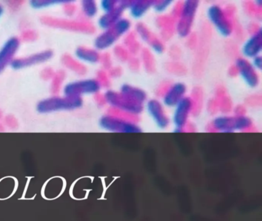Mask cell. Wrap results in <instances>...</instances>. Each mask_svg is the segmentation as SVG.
Masks as SVG:
<instances>
[{
  "label": "cell",
  "mask_w": 262,
  "mask_h": 221,
  "mask_svg": "<svg viewBox=\"0 0 262 221\" xmlns=\"http://www.w3.org/2000/svg\"><path fill=\"white\" fill-rule=\"evenodd\" d=\"M64 78V72H59L56 74V77L54 78V81L53 83V90L54 93L59 92V89H60L61 83L63 81Z\"/></svg>",
  "instance_id": "obj_9"
},
{
  "label": "cell",
  "mask_w": 262,
  "mask_h": 221,
  "mask_svg": "<svg viewBox=\"0 0 262 221\" xmlns=\"http://www.w3.org/2000/svg\"><path fill=\"white\" fill-rule=\"evenodd\" d=\"M208 16H209V19L211 20L212 24L217 28L219 32L225 36L229 35L230 31L228 29V25L226 24V21H225L223 14L219 8L214 7V6L211 7L208 11Z\"/></svg>",
  "instance_id": "obj_5"
},
{
  "label": "cell",
  "mask_w": 262,
  "mask_h": 221,
  "mask_svg": "<svg viewBox=\"0 0 262 221\" xmlns=\"http://www.w3.org/2000/svg\"><path fill=\"white\" fill-rule=\"evenodd\" d=\"M2 116V114L0 113V117Z\"/></svg>",
  "instance_id": "obj_15"
},
{
  "label": "cell",
  "mask_w": 262,
  "mask_h": 221,
  "mask_svg": "<svg viewBox=\"0 0 262 221\" xmlns=\"http://www.w3.org/2000/svg\"><path fill=\"white\" fill-rule=\"evenodd\" d=\"M23 38H24V40H27V41H33V40L36 38V35L35 32H32V31H28V32H25L23 34Z\"/></svg>",
  "instance_id": "obj_12"
},
{
  "label": "cell",
  "mask_w": 262,
  "mask_h": 221,
  "mask_svg": "<svg viewBox=\"0 0 262 221\" xmlns=\"http://www.w3.org/2000/svg\"><path fill=\"white\" fill-rule=\"evenodd\" d=\"M76 55H77L78 58H80L81 60H83V61H90V62L97 61V54L93 51L84 49V48L78 49L76 50Z\"/></svg>",
  "instance_id": "obj_7"
},
{
  "label": "cell",
  "mask_w": 262,
  "mask_h": 221,
  "mask_svg": "<svg viewBox=\"0 0 262 221\" xmlns=\"http://www.w3.org/2000/svg\"><path fill=\"white\" fill-rule=\"evenodd\" d=\"M53 53L52 51H45V52H39L34 54L26 58H16L13 60L11 62V66L15 69H23V68L28 67L33 64H39V63L45 62L53 57Z\"/></svg>",
  "instance_id": "obj_3"
},
{
  "label": "cell",
  "mask_w": 262,
  "mask_h": 221,
  "mask_svg": "<svg viewBox=\"0 0 262 221\" xmlns=\"http://www.w3.org/2000/svg\"><path fill=\"white\" fill-rule=\"evenodd\" d=\"M3 12V7L2 6H0V15H2Z\"/></svg>",
  "instance_id": "obj_14"
},
{
  "label": "cell",
  "mask_w": 262,
  "mask_h": 221,
  "mask_svg": "<svg viewBox=\"0 0 262 221\" xmlns=\"http://www.w3.org/2000/svg\"><path fill=\"white\" fill-rule=\"evenodd\" d=\"M258 41L259 37L257 36L253 37L247 41L245 47L243 48V52H245L246 56H255L257 49L259 51L260 49V43H257Z\"/></svg>",
  "instance_id": "obj_6"
},
{
  "label": "cell",
  "mask_w": 262,
  "mask_h": 221,
  "mask_svg": "<svg viewBox=\"0 0 262 221\" xmlns=\"http://www.w3.org/2000/svg\"><path fill=\"white\" fill-rule=\"evenodd\" d=\"M53 3H57V2L52 1H33L31 2V5H33V7L41 8L48 6L49 5L53 4Z\"/></svg>",
  "instance_id": "obj_11"
},
{
  "label": "cell",
  "mask_w": 262,
  "mask_h": 221,
  "mask_svg": "<svg viewBox=\"0 0 262 221\" xmlns=\"http://www.w3.org/2000/svg\"><path fill=\"white\" fill-rule=\"evenodd\" d=\"M63 62L67 67L70 69H73V70L77 72L78 69H80V66L79 63L76 62V61L73 59L70 56H65L63 58Z\"/></svg>",
  "instance_id": "obj_10"
},
{
  "label": "cell",
  "mask_w": 262,
  "mask_h": 221,
  "mask_svg": "<svg viewBox=\"0 0 262 221\" xmlns=\"http://www.w3.org/2000/svg\"><path fill=\"white\" fill-rule=\"evenodd\" d=\"M246 72H247V71H246ZM245 72V71H243V72H242V73L245 74V72ZM246 76H247L246 75H243V78H246ZM248 79H247V81H248V78H249V74H248ZM250 79H251V78H250Z\"/></svg>",
  "instance_id": "obj_13"
},
{
  "label": "cell",
  "mask_w": 262,
  "mask_h": 221,
  "mask_svg": "<svg viewBox=\"0 0 262 221\" xmlns=\"http://www.w3.org/2000/svg\"><path fill=\"white\" fill-rule=\"evenodd\" d=\"M19 47V40L17 38H11L5 43L0 50V72L6 69L9 63L13 61V56Z\"/></svg>",
  "instance_id": "obj_4"
},
{
  "label": "cell",
  "mask_w": 262,
  "mask_h": 221,
  "mask_svg": "<svg viewBox=\"0 0 262 221\" xmlns=\"http://www.w3.org/2000/svg\"><path fill=\"white\" fill-rule=\"evenodd\" d=\"M79 96H67L66 98H51L43 100L38 104V112L42 113L60 110H73L82 106Z\"/></svg>",
  "instance_id": "obj_1"
},
{
  "label": "cell",
  "mask_w": 262,
  "mask_h": 221,
  "mask_svg": "<svg viewBox=\"0 0 262 221\" xmlns=\"http://www.w3.org/2000/svg\"><path fill=\"white\" fill-rule=\"evenodd\" d=\"M82 3H83L82 7H83V11L85 15L90 17L96 15L97 9H96V5L93 2H83Z\"/></svg>",
  "instance_id": "obj_8"
},
{
  "label": "cell",
  "mask_w": 262,
  "mask_h": 221,
  "mask_svg": "<svg viewBox=\"0 0 262 221\" xmlns=\"http://www.w3.org/2000/svg\"><path fill=\"white\" fill-rule=\"evenodd\" d=\"M99 84L93 80L70 83L64 89L67 96H79L81 94L95 93L99 90Z\"/></svg>",
  "instance_id": "obj_2"
}]
</instances>
